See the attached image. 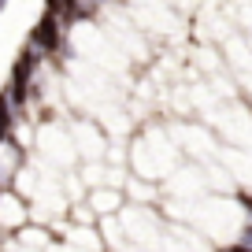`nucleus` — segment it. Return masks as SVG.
I'll list each match as a JSON object with an SVG mask.
<instances>
[{"instance_id": "f257e3e1", "label": "nucleus", "mask_w": 252, "mask_h": 252, "mask_svg": "<svg viewBox=\"0 0 252 252\" xmlns=\"http://www.w3.org/2000/svg\"><path fill=\"white\" fill-rule=\"evenodd\" d=\"M178 167V141L171 130L163 126H145L130 145V174L149 182L171 178V171Z\"/></svg>"}, {"instance_id": "f03ea898", "label": "nucleus", "mask_w": 252, "mask_h": 252, "mask_svg": "<svg viewBox=\"0 0 252 252\" xmlns=\"http://www.w3.org/2000/svg\"><path fill=\"white\" fill-rule=\"evenodd\" d=\"M71 137H74V149H78L82 163L108 156V152H104V149H108V137H104V130L96 123H89V119H74V123H71Z\"/></svg>"}, {"instance_id": "7ed1b4c3", "label": "nucleus", "mask_w": 252, "mask_h": 252, "mask_svg": "<svg viewBox=\"0 0 252 252\" xmlns=\"http://www.w3.org/2000/svg\"><path fill=\"white\" fill-rule=\"evenodd\" d=\"M30 219V200H23L15 189H0V234H19Z\"/></svg>"}, {"instance_id": "20e7f679", "label": "nucleus", "mask_w": 252, "mask_h": 252, "mask_svg": "<svg viewBox=\"0 0 252 252\" xmlns=\"http://www.w3.org/2000/svg\"><path fill=\"white\" fill-rule=\"evenodd\" d=\"M26 149L15 141V137H4L0 141V189H11V182H15V174L26 167Z\"/></svg>"}, {"instance_id": "39448f33", "label": "nucleus", "mask_w": 252, "mask_h": 252, "mask_svg": "<svg viewBox=\"0 0 252 252\" xmlns=\"http://www.w3.org/2000/svg\"><path fill=\"white\" fill-rule=\"evenodd\" d=\"M86 204L93 208L96 219H100V215H119L123 204H126V197H123V189H115V186H96V189H89Z\"/></svg>"}, {"instance_id": "423d86ee", "label": "nucleus", "mask_w": 252, "mask_h": 252, "mask_svg": "<svg viewBox=\"0 0 252 252\" xmlns=\"http://www.w3.org/2000/svg\"><path fill=\"white\" fill-rule=\"evenodd\" d=\"M237 241H241V245H249V249H252V215H249V222H245V226H241V234H237Z\"/></svg>"}, {"instance_id": "0eeeda50", "label": "nucleus", "mask_w": 252, "mask_h": 252, "mask_svg": "<svg viewBox=\"0 0 252 252\" xmlns=\"http://www.w3.org/2000/svg\"><path fill=\"white\" fill-rule=\"evenodd\" d=\"M219 252H252V249H249V245H241V241H230V245H222Z\"/></svg>"}, {"instance_id": "6e6552de", "label": "nucleus", "mask_w": 252, "mask_h": 252, "mask_svg": "<svg viewBox=\"0 0 252 252\" xmlns=\"http://www.w3.org/2000/svg\"><path fill=\"white\" fill-rule=\"evenodd\" d=\"M4 8H8V0H0V11H4Z\"/></svg>"}]
</instances>
